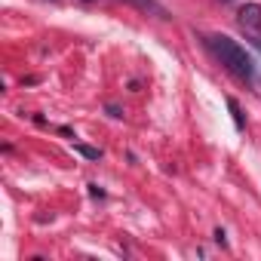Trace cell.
<instances>
[{
	"mask_svg": "<svg viewBox=\"0 0 261 261\" xmlns=\"http://www.w3.org/2000/svg\"><path fill=\"white\" fill-rule=\"evenodd\" d=\"M74 151H77L80 157H86V160H98V157H101L98 148H89V145H83V142H74Z\"/></svg>",
	"mask_w": 261,
	"mask_h": 261,
	"instance_id": "obj_4",
	"label": "cell"
},
{
	"mask_svg": "<svg viewBox=\"0 0 261 261\" xmlns=\"http://www.w3.org/2000/svg\"><path fill=\"white\" fill-rule=\"evenodd\" d=\"M129 4H136V7H139V10H145V13H154L157 19H169L166 7H160L157 0H129Z\"/></svg>",
	"mask_w": 261,
	"mask_h": 261,
	"instance_id": "obj_3",
	"label": "cell"
},
{
	"mask_svg": "<svg viewBox=\"0 0 261 261\" xmlns=\"http://www.w3.org/2000/svg\"><path fill=\"white\" fill-rule=\"evenodd\" d=\"M224 4H227V0H224Z\"/></svg>",
	"mask_w": 261,
	"mask_h": 261,
	"instance_id": "obj_6",
	"label": "cell"
},
{
	"mask_svg": "<svg viewBox=\"0 0 261 261\" xmlns=\"http://www.w3.org/2000/svg\"><path fill=\"white\" fill-rule=\"evenodd\" d=\"M227 108H230V114H233V123H237V129H243L246 123H243V111H240L237 98H227Z\"/></svg>",
	"mask_w": 261,
	"mask_h": 261,
	"instance_id": "obj_5",
	"label": "cell"
},
{
	"mask_svg": "<svg viewBox=\"0 0 261 261\" xmlns=\"http://www.w3.org/2000/svg\"><path fill=\"white\" fill-rule=\"evenodd\" d=\"M240 25L243 28H261V4H243L240 7Z\"/></svg>",
	"mask_w": 261,
	"mask_h": 261,
	"instance_id": "obj_2",
	"label": "cell"
},
{
	"mask_svg": "<svg viewBox=\"0 0 261 261\" xmlns=\"http://www.w3.org/2000/svg\"><path fill=\"white\" fill-rule=\"evenodd\" d=\"M206 43H209V49L218 56V62H221L233 77H240V80H246V83H255V59H252L237 40H230V37H224V34H215V37H209Z\"/></svg>",
	"mask_w": 261,
	"mask_h": 261,
	"instance_id": "obj_1",
	"label": "cell"
}]
</instances>
